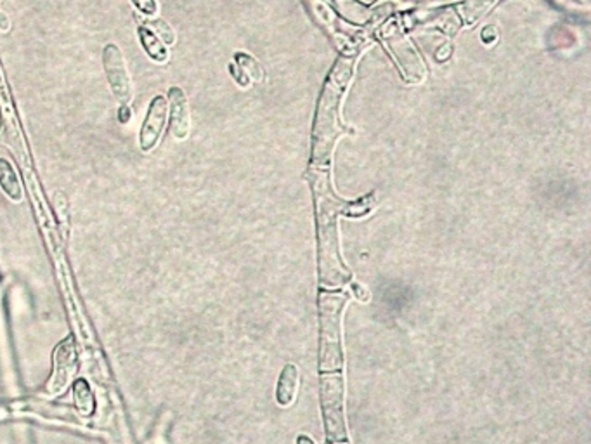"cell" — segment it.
Listing matches in <instances>:
<instances>
[{
	"label": "cell",
	"instance_id": "6da1fadb",
	"mask_svg": "<svg viewBox=\"0 0 591 444\" xmlns=\"http://www.w3.org/2000/svg\"><path fill=\"white\" fill-rule=\"evenodd\" d=\"M354 61V56L340 58L322 89L312 131V167H324L326 162H330L332 150L342 134L338 108L343 90L353 77Z\"/></svg>",
	"mask_w": 591,
	"mask_h": 444
},
{
	"label": "cell",
	"instance_id": "7a4b0ae2",
	"mask_svg": "<svg viewBox=\"0 0 591 444\" xmlns=\"http://www.w3.org/2000/svg\"><path fill=\"white\" fill-rule=\"evenodd\" d=\"M311 183L316 200L318 214V233H320V262H322V278L324 283L337 285L347 280V273L342 266L338 256L337 217L345 206L332 191L330 172L322 167H312Z\"/></svg>",
	"mask_w": 591,
	"mask_h": 444
},
{
	"label": "cell",
	"instance_id": "3957f363",
	"mask_svg": "<svg viewBox=\"0 0 591 444\" xmlns=\"http://www.w3.org/2000/svg\"><path fill=\"white\" fill-rule=\"evenodd\" d=\"M345 302L343 295H322V368H333L340 365V308Z\"/></svg>",
	"mask_w": 591,
	"mask_h": 444
},
{
	"label": "cell",
	"instance_id": "277c9868",
	"mask_svg": "<svg viewBox=\"0 0 591 444\" xmlns=\"http://www.w3.org/2000/svg\"><path fill=\"white\" fill-rule=\"evenodd\" d=\"M102 67L108 79L110 90L119 100L120 104H129L134 96V87L129 75L125 58L120 51L119 46L108 44L102 51Z\"/></svg>",
	"mask_w": 591,
	"mask_h": 444
},
{
	"label": "cell",
	"instance_id": "5b68a950",
	"mask_svg": "<svg viewBox=\"0 0 591 444\" xmlns=\"http://www.w3.org/2000/svg\"><path fill=\"white\" fill-rule=\"evenodd\" d=\"M382 40L385 42L389 51L394 54L396 61L399 63V67L405 73L406 80H409V82L422 80L425 67H423L417 51L413 49V46L406 40L405 35L401 34L396 26H389V30L385 34H382Z\"/></svg>",
	"mask_w": 591,
	"mask_h": 444
},
{
	"label": "cell",
	"instance_id": "8992f818",
	"mask_svg": "<svg viewBox=\"0 0 591 444\" xmlns=\"http://www.w3.org/2000/svg\"><path fill=\"white\" fill-rule=\"evenodd\" d=\"M342 378L338 375L322 376V407L330 439L343 438V410H342Z\"/></svg>",
	"mask_w": 591,
	"mask_h": 444
},
{
	"label": "cell",
	"instance_id": "52a82bcc",
	"mask_svg": "<svg viewBox=\"0 0 591 444\" xmlns=\"http://www.w3.org/2000/svg\"><path fill=\"white\" fill-rule=\"evenodd\" d=\"M169 119V103L164 96H154L152 103L148 106L146 119L142 122V127L139 131V148L144 153H150L158 144L162 132L167 125Z\"/></svg>",
	"mask_w": 591,
	"mask_h": 444
},
{
	"label": "cell",
	"instance_id": "ba28073f",
	"mask_svg": "<svg viewBox=\"0 0 591 444\" xmlns=\"http://www.w3.org/2000/svg\"><path fill=\"white\" fill-rule=\"evenodd\" d=\"M75 365H77L75 339L67 337L54 351L52 375L49 384H47V393L59 394L67 389L71 375L75 374Z\"/></svg>",
	"mask_w": 591,
	"mask_h": 444
},
{
	"label": "cell",
	"instance_id": "9c48e42d",
	"mask_svg": "<svg viewBox=\"0 0 591 444\" xmlns=\"http://www.w3.org/2000/svg\"><path fill=\"white\" fill-rule=\"evenodd\" d=\"M167 103L170 111V132L177 141H185L191 127L186 92L181 87H170Z\"/></svg>",
	"mask_w": 591,
	"mask_h": 444
},
{
	"label": "cell",
	"instance_id": "30bf717a",
	"mask_svg": "<svg viewBox=\"0 0 591 444\" xmlns=\"http://www.w3.org/2000/svg\"><path fill=\"white\" fill-rule=\"evenodd\" d=\"M137 37L142 46V49L148 54V58L154 63H167L170 58L169 48L160 40V37L150 30L148 26L139 25L137 28Z\"/></svg>",
	"mask_w": 591,
	"mask_h": 444
},
{
	"label": "cell",
	"instance_id": "8fae6325",
	"mask_svg": "<svg viewBox=\"0 0 591 444\" xmlns=\"http://www.w3.org/2000/svg\"><path fill=\"white\" fill-rule=\"evenodd\" d=\"M297 389H299V370L295 365H287L278 382V391H276L278 403L281 407H290L295 401Z\"/></svg>",
	"mask_w": 591,
	"mask_h": 444
},
{
	"label": "cell",
	"instance_id": "7c38bea8",
	"mask_svg": "<svg viewBox=\"0 0 591 444\" xmlns=\"http://www.w3.org/2000/svg\"><path fill=\"white\" fill-rule=\"evenodd\" d=\"M0 188L13 202H21L23 191H21L16 171L13 164L5 158H0Z\"/></svg>",
	"mask_w": 591,
	"mask_h": 444
},
{
	"label": "cell",
	"instance_id": "4fadbf2b",
	"mask_svg": "<svg viewBox=\"0 0 591 444\" xmlns=\"http://www.w3.org/2000/svg\"><path fill=\"white\" fill-rule=\"evenodd\" d=\"M73 397L82 415H90L94 411V394L85 380H77L73 384Z\"/></svg>",
	"mask_w": 591,
	"mask_h": 444
},
{
	"label": "cell",
	"instance_id": "5bb4252c",
	"mask_svg": "<svg viewBox=\"0 0 591 444\" xmlns=\"http://www.w3.org/2000/svg\"><path fill=\"white\" fill-rule=\"evenodd\" d=\"M141 25L142 26H148L150 30H153L154 34L158 35L160 40L165 46H174L175 44V32L172 30V26H170L165 19L154 16V19H142Z\"/></svg>",
	"mask_w": 591,
	"mask_h": 444
},
{
	"label": "cell",
	"instance_id": "9a60e30c",
	"mask_svg": "<svg viewBox=\"0 0 591 444\" xmlns=\"http://www.w3.org/2000/svg\"><path fill=\"white\" fill-rule=\"evenodd\" d=\"M237 69H241L243 73H247L248 77H252V79L257 80V82L262 79V69H260V65L255 61L252 56L243 54V52H237Z\"/></svg>",
	"mask_w": 591,
	"mask_h": 444
},
{
	"label": "cell",
	"instance_id": "2e32d148",
	"mask_svg": "<svg viewBox=\"0 0 591 444\" xmlns=\"http://www.w3.org/2000/svg\"><path fill=\"white\" fill-rule=\"evenodd\" d=\"M496 0H469L465 4V19L467 23H475L479 17L482 16L491 5L494 4Z\"/></svg>",
	"mask_w": 591,
	"mask_h": 444
},
{
	"label": "cell",
	"instance_id": "e0dca14e",
	"mask_svg": "<svg viewBox=\"0 0 591 444\" xmlns=\"http://www.w3.org/2000/svg\"><path fill=\"white\" fill-rule=\"evenodd\" d=\"M135 9L144 16L153 17L158 15V2L156 0H132Z\"/></svg>",
	"mask_w": 591,
	"mask_h": 444
},
{
	"label": "cell",
	"instance_id": "ac0fdd59",
	"mask_svg": "<svg viewBox=\"0 0 591 444\" xmlns=\"http://www.w3.org/2000/svg\"><path fill=\"white\" fill-rule=\"evenodd\" d=\"M132 119V111L129 104H120V122L121 123H129Z\"/></svg>",
	"mask_w": 591,
	"mask_h": 444
},
{
	"label": "cell",
	"instance_id": "d6986e66",
	"mask_svg": "<svg viewBox=\"0 0 591 444\" xmlns=\"http://www.w3.org/2000/svg\"><path fill=\"white\" fill-rule=\"evenodd\" d=\"M297 444H316L311 438H307V436H301L299 439H297Z\"/></svg>",
	"mask_w": 591,
	"mask_h": 444
}]
</instances>
